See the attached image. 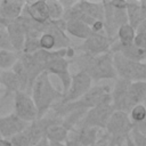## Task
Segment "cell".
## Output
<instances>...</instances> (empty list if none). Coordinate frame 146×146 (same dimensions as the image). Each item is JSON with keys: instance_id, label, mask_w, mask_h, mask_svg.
Here are the masks:
<instances>
[{"instance_id": "1", "label": "cell", "mask_w": 146, "mask_h": 146, "mask_svg": "<svg viewBox=\"0 0 146 146\" xmlns=\"http://www.w3.org/2000/svg\"><path fill=\"white\" fill-rule=\"evenodd\" d=\"M72 59L76 63L80 71L84 72L92 82L117 78L113 65V54L111 51L99 56H91L81 52Z\"/></svg>"}, {"instance_id": "2", "label": "cell", "mask_w": 146, "mask_h": 146, "mask_svg": "<svg viewBox=\"0 0 146 146\" xmlns=\"http://www.w3.org/2000/svg\"><path fill=\"white\" fill-rule=\"evenodd\" d=\"M30 95L35 104L38 119L44 116L48 111L63 97V94L52 86L50 81V74L47 72H42L34 80L30 90Z\"/></svg>"}, {"instance_id": "3", "label": "cell", "mask_w": 146, "mask_h": 146, "mask_svg": "<svg viewBox=\"0 0 146 146\" xmlns=\"http://www.w3.org/2000/svg\"><path fill=\"white\" fill-rule=\"evenodd\" d=\"M132 128L128 113L114 111L105 127V130L111 144L114 146H124L130 137Z\"/></svg>"}, {"instance_id": "4", "label": "cell", "mask_w": 146, "mask_h": 146, "mask_svg": "<svg viewBox=\"0 0 146 146\" xmlns=\"http://www.w3.org/2000/svg\"><path fill=\"white\" fill-rule=\"evenodd\" d=\"M113 65L117 78L129 82L146 81V63L132 62L123 57L121 54H113Z\"/></svg>"}, {"instance_id": "5", "label": "cell", "mask_w": 146, "mask_h": 146, "mask_svg": "<svg viewBox=\"0 0 146 146\" xmlns=\"http://www.w3.org/2000/svg\"><path fill=\"white\" fill-rule=\"evenodd\" d=\"M113 112H114V108L111 102L103 103L96 107L88 110L78 127H90V128H97L103 130L105 129Z\"/></svg>"}, {"instance_id": "6", "label": "cell", "mask_w": 146, "mask_h": 146, "mask_svg": "<svg viewBox=\"0 0 146 146\" xmlns=\"http://www.w3.org/2000/svg\"><path fill=\"white\" fill-rule=\"evenodd\" d=\"M91 87H92L91 79L84 72L79 71L72 75L71 84H70L67 91L63 95L62 99L56 104L64 105V104L73 103V102L78 100L79 98H81Z\"/></svg>"}, {"instance_id": "7", "label": "cell", "mask_w": 146, "mask_h": 146, "mask_svg": "<svg viewBox=\"0 0 146 146\" xmlns=\"http://www.w3.org/2000/svg\"><path fill=\"white\" fill-rule=\"evenodd\" d=\"M14 114L26 123H31L38 119V111L30 94L18 91L14 95Z\"/></svg>"}, {"instance_id": "8", "label": "cell", "mask_w": 146, "mask_h": 146, "mask_svg": "<svg viewBox=\"0 0 146 146\" xmlns=\"http://www.w3.org/2000/svg\"><path fill=\"white\" fill-rule=\"evenodd\" d=\"M115 39H110L105 33H91L78 49L82 54L99 56L110 52L111 46Z\"/></svg>"}, {"instance_id": "9", "label": "cell", "mask_w": 146, "mask_h": 146, "mask_svg": "<svg viewBox=\"0 0 146 146\" xmlns=\"http://www.w3.org/2000/svg\"><path fill=\"white\" fill-rule=\"evenodd\" d=\"M44 72L49 74H54L60 80L62 87H63L62 94L64 95L67 91L71 84V80H72V74L70 73V60L66 57L57 56L50 59L44 65Z\"/></svg>"}, {"instance_id": "10", "label": "cell", "mask_w": 146, "mask_h": 146, "mask_svg": "<svg viewBox=\"0 0 146 146\" xmlns=\"http://www.w3.org/2000/svg\"><path fill=\"white\" fill-rule=\"evenodd\" d=\"M29 123L17 117L14 113L0 116V136L2 139H10L11 137L23 132Z\"/></svg>"}, {"instance_id": "11", "label": "cell", "mask_w": 146, "mask_h": 146, "mask_svg": "<svg viewBox=\"0 0 146 146\" xmlns=\"http://www.w3.org/2000/svg\"><path fill=\"white\" fill-rule=\"evenodd\" d=\"M24 1H16V0H2L0 1V26H5L6 24L16 21L18 17L22 16Z\"/></svg>"}, {"instance_id": "12", "label": "cell", "mask_w": 146, "mask_h": 146, "mask_svg": "<svg viewBox=\"0 0 146 146\" xmlns=\"http://www.w3.org/2000/svg\"><path fill=\"white\" fill-rule=\"evenodd\" d=\"M3 27L7 31L13 50L17 54L22 52L24 42H25V29H24L23 24L21 23L19 17L16 21L6 24Z\"/></svg>"}, {"instance_id": "13", "label": "cell", "mask_w": 146, "mask_h": 146, "mask_svg": "<svg viewBox=\"0 0 146 146\" xmlns=\"http://www.w3.org/2000/svg\"><path fill=\"white\" fill-rule=\"evenodd\" d=\"M125 11L128 24L135 30L146 19V1H127Z\"/></svg>"}, {"instance_id": "14", "label": "cell", "mask_w": 146, "mask_h": 146, "mask_svg": "<svg viewBox=\"0 0 146 146\" xmlns=\"http://www.w3.org/2000/svg\"><path fill=\"white\" fill-rule=\"evenodd\" d=\"M22 15L29 17L33 22L38 24H44L49 22L46 1H34V2H25Z\"/></svg>"}, {"instance_id": "15", "label": "cell", "mask_w": 146, "mask_h": 146, "mask_svg": "<svg viewBox=\"0 0 146 146\" xmlns=\"http://www.w3.org/2000/svg\"><path fill=\"white\" fill-rule=\"evenodd\" d=\"M145 99H146V81L130 82L127 94V100H125L127 113H129V111L133 106L138 104H144Z\"/></svg>"}, {"instance_id": "16", "label": "cell", "mask_w": 146, "mask_h": 146, "mask_svg": "<svg viewBox=\"0 0 146 146\" xmlns=\"http://www.w3.org/2000/svg\"><path fill=\"white\" fill-rule=\"evenodd\" d=\"M70 132H72V137L75 138L83 146H94L98 140L102 130L90 127H76Z\"/></svg>"}, {"instance_id": "17", "label": "cell", "mask_w": 146, "mask_h": 146, "mask_svg": "<svg viewBox=\"0 0 146 146\" xmlns=\"http://www.w3.org/2000/svg\"><path fill=\"white\" fill-rule=\"evenodd\" d=\"M75 6L87 16L97 22H103L104 19V7L103 2H91V1H78Z\"/></svg>"}, {"instance_id": "18", "label": "cell", "mask_w": 146, "mask_h": 146, "mask_svg": "<svg viewBox=\"0 0 146 146\" xmlns=\"http://www.w3.org/2000/svg\"><path fill=\"white\" fill-rule=\"evenodd\" d=\"M65 31L72 35V36H75L78 39H81V40H86L92 32H91V29L80 22V21H76V19H71V21H66L65 22Z\"/></svg>"}, {"instance_id": "19", "label": "cell", "mask_w": 146, "mask_h": 146, "mask_svg": "<svg viewBox=\"0 0 146 146\" xmlns=\"http://www.w3.org/2000/svg\"><path fill=\"white\" fill-rule=\"evenodd\" d=\"M0 84H2L6 90L16 94L18 91H22V86L21 82L17 78V75L14 73L13 70H7L2 71L0 75Z\"/></svg>"}, {"instance_id": "20", "label": "cell", "mask_w": 146, "mask_h": 146, "mask_svg": "<svg viewBox=\"0 0 146 146\" xmlns=\"http://www.w3.org/2000/svg\"><path fill=\"white\" fill-rule=\"evenodd\" d=\"M68 135L70 131L62 123L51 124L46 131V138L48 139V141L54 143H65Z\"/></svg>"}, {"instance_id": "21", "label": "cell", "mask_w": 146, "mask_h": 146, "mask_svg": "<svg viewBox=\"0 0 146 146\" xmlns=\"http://www.w3.org/2000/svg\"><path fill=\"white\" fill-rule=\"evenodd\" d=\"M135 36H136V30L131 25L124 24L119 27L115 40L121 44H131L133 43Z\"/></svg>"}, {"instance_id": "22", "label": "cell", "mask_w": 146, "mask_h": 146, "mask_svg": "<svg viewBox=\"0 0 146 146\" xmlns=\"http://www.w3.org/2000/svg\"><path fill=\"white\" fill-rule=\"evenodd\" d=\"M19 55L13 50H0V70H11L15 63L18 60Z\"/></svg>"}, {"instance_id": "23", "label": "cell", "mask_w": 146, "mask_h": 146, "mask_svg": "<svg viewBox=\"0 0 146 146\" xmlns=\"http://www.w3.org/2000/svg\"><path fill=\"white\" fill-rule=\"evenodd\" d=\"M46 7H47V13H48L49 21L63 19V15H64L65 9H64L60 1H55V0L46 1Z\"/></svg>"}, {"instance_id": "24", "label": "cell", "mask_w": 146, "mask_h": 146, "mask_svg": "<svg viewBox=\"0 0 146 146\" xmlns=\"http://www.w3.org/2000/svg\"><path fill=\"white\" fill-rule=\"evenodd\" d=\"M128 115H129V119H130L132 125L140 123L144 120H146V106L144 104H138L129 111Z\"/></svg>"}, {"instance_id": "25", "label": "cell", "mask_w": 146, "mask_h": 146, "mask_svg": "<svg viewBox=\"0 0 146 146\" xmlns=\"http://www.w3.org/2000/svg\"><path fill=\"white\" fill-rule=\"evenodd\" d=\"M39 47L41 50H56V40L50 32H43L39 38Z\"/></svg>"}, {"instance_id": "26", "label": "cell", "mask_w": 146, "mask_h": 146, "mask_svg": "<svg viewBox=\"0 0 146 146\" xmlns=\"http://www.w3.org/2000/svg\"><path fill=\"white\" fill-rule=\"evenodd\" d=\"M11 146H31L30 140L27 138V136L25 135V132H21L14 137H11L10 139H7Z\"/></svg>"}, {"instance_id": "27", "label": "cell", "mask_w": 146, "mask_h": 146, "mask_svg": "<svg viewBox=\"0 0 146 146\" xmlns=\"http://www.w3.org/2000/svg\"><path fill=\"white\" fill-rule=\"evenodd\" d=\"M130 138L133 146H146V135L140 133L133 128L130 132Z\"/></svg>"}, {"instance_id": "28", "label": "cell", "mask_w": 146, "mask_h": 146, "mask_svg": "<svg viewBox=\"0 0 146 146\" xmlns=\"http://www.w3.org/2000/svg\"><path fill=\"white\" fill-rule=\"evenodd\" d=\"M0 50H13L7 31L2 26H0Z\"/></svg>"}, {"instance_id": "29", "label": "cell", "mask_w": 146, "mask_h": 146, "mask_svg": "<svg viewBox=\"0 0 146 146\" xmlns=\"http://www.w3.org/2000/svg\"><path fill=\"white\" fill-rule=\"evenodd\" d=\"M133 44L146 51V33L145 32H136Z\"/></svg>"}, {"instance_id": "30", "label": "cell", "mask_w": 146, "mask_h": 146, "mask_svg": "<svg viewBox=\"0 0 146 146\" xmlns=\"http://www.w3.org/2000/svg\"><path fill=\"white\" fill-rule=\"evenodd\" d=\"M110 145V140H108V137L106 133L102 135L100 138H98V140L96 141V144L94 146H108Z\"/></svg>"}, {"instance_id": "31", "label": "cell", "mask_w": 146, "mask_h": 146, "mask_svg": "<svg viewBox=\"0 0 146 146\" xmlns=\"http://www.w3.org/2000/svg\"><path fill=\"white\" fill-rule=\"evenodd\" d=\"M64 144H65V146H83L81 143H79L73 137H67V139H66V141Z\"/></svg>"}, {"instance_id": "32", "label": "cell", "mask_w": 146, "mask_h": 146, "mask_svg": "<svg viewBox=\"0 0 146 146\" xmlns=\"http://www.w3.org/2000/svg\"><path fill=\"white\" fill-rule=\"evenodd\" d=\"M49 146H65L64 143H54V141H49Z\"/></svg>"}, {"instance_id": "33", "label": "cell", "mask_w": 146, "mask_h": 146, "mask_svg": "<svg viewBox=\"0 0 146 146\" xmlns=\"http://www.w3.org/2000/svg\"><path fill=\"white\" fill-rule=\"evenodd\" d=\"M0 146H11L10 145V143L7 140V139H2V141H1V145Z\"/></svg>"}, {"instance_id": "34", "label": "cell", "mask_w": 146, "mask_h": 146, "mask_svg": "<svg viewBox=\"0 0 146 146\" xmlns=\"http://www.w3.org/2000/svg\"><path fill=\"white\" fill-rule=\"evenodd\" d=\"M108 146H114V145H113V144H111V143H110V145H108Z\"/></svg>"}, {"instance_id": "35", "label": "cell", "mask_w": 146, "mask_h": 146, "mask_svg": "<svg viewBox=\"0 0 146 146\" xmlns=\"http://www.w3.org/2000/svg\"><path fill=\"white\" fill-rule=\"evenodd\" d=\"M144 105H145V106H146V99H145V102H144Z\"/></svg>"}, {"instance_id": "36", "label": "cell", "mask_w": 146, "mask_h": 146, "mask_svg": "<svg viewBox=\"0 0 146 146\" xmlns=\"http://www.w3.org/2000/svg\"><path fill=\"white\" fill-rule=\"evenodd\" d=\"M1 141H2V138H1V139H0V145H1Z\"/></svg>"}, {"instance_id": "37", "label": "cell", "mask_w": 146, "mask_h": 146, "mask_svg": "<svg viewBox=\"0 0 146 146\" xmlns=\"http://www.w3.org/2000/svg\"><path fill=\"white\" fill-rule=\"evenodd\" d=\"M1 72H2V71H1V70H0V75H1Z\"/></svg>"}, {"instance_id": "38", "label": "cell", "mask_w": 146, "mask_h": 146, "mask_svg": "<svg viewBox=\"0 0 146 146\" xmlns=\"http://www.w3.org/2000/svg\"><path fill=\"white\" fill-rule=\"evenodd\" d=\"M0 139H1V136H0Z\"/></svg>"}]
</instances>
